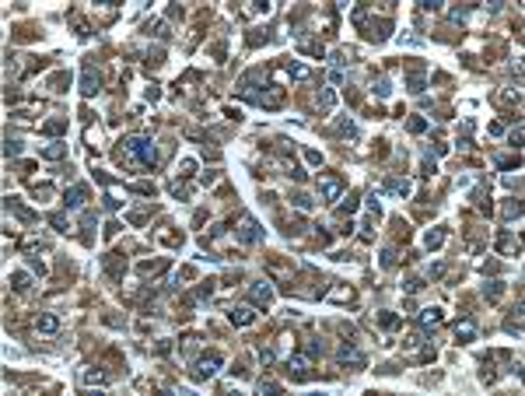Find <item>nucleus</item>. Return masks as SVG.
Here are the masks:
<instances>
[{
  "mask_svg": "<svg viewBox=\"0 0 525 396\" xmlns=\"http://www.w3.org/2000/svg\"><path fill=\"white\" fill-rule=\"evenodd\" d=\"M305 158L312 161V165H322V155H319V151H305Z\"/></svg>",
  "mask_w": 525,
  "mask_h": 396,
  "instance_id": "45",
  "label": "nucleus"
},
{
  "mask_svg": "<svg viewBox=\"0 0 525 396\" xmlns=\"http://www.w3.org/2000/svg\"><path fill=\"white\" fill-rule=\"evenodd\" d=\"M497 165H501V168H511V165H518V155H515V158H501Z\"/></svg>",
  "mask_w": 525,
  "mask_h": 396,
  "instance_id": "47",
  "label": "nucleus"
},
{
  "mask_svg": "<svg viewBox=\"0 0 525 396\" xmlns=\"http://www.w3.org/2000/svg\"><path fill=\"white\" fill-rule=\"evenodd\" d=\"M497 245H501V252H518V238H511L508 232L501 235V242H497Z\"/></svg>",
  "mask_w": 525,
  "mask_h": 396,
  "instance_id": "26",
  "label": "nucleus"
},
{
  "mask_svg": "<svg viewBox=\"0 0 525 396\" xmlns=\"http://www.w3.org/2000/svg\"><path fill=\"white\" fill-rule=\"evenodd\" d=\"M375 95H378V98H389V95H392V81H389V78H378L375 81Z\"/></svg>",
  "mask_w": 525,
  "mask_h": 396,
  "instance_id": "24",
  "label": "nucleus"
},
{
  "mask_svg": "<svg viewBox=\"0 0 525 396\" xmlns=\"http://www.w3.org/2000/svg\"><path fill=\"white\" fill-rule=\"evenodd\" d=\"M301 49L308 56H322V42H312V39H301Z\"/></svg>",
  "mask_w": 525,
  "mask_h": 396,
  "instance_id": "27",
  "label": "nucleus"
},
{
  "mask_svg": "<svg viewBox=\"0 0 525 396\" xmlns=\"http://www.w3.org/2000/svg\"><path fill=\"white\" fill-rule=\"evenodd\" d=\"M424 130H427V119L413 116V119H410V134H424Z\"/></svg>",
  "mask_w": 525,
  "mask_h": 396,
  "instance_id": "32",
  "label": "nucleus"
},
{
  "mask_svg": "<svg viewBox=\"0 0 525 396\" xmlns=\"http://www.w3.org/2000/svg\"><path fill=\"white\" fill-rule=\"evenodd\" d=\"M441 322H445L441 309H424V312H420V326H424V329H434V326H441Z\"/></svg>",
  "mask_w": 525,
  "mask_h": 396,
  "instance_id": "16",
  "label": "nucleus"
},
{
  "mask_svg": "<svg viewBox=\"0 0 525 396\" xmlns=\"http://www.w3.org/2000/svg\"><path fill=\"white\" fill-rule=\"evenodd\" d=\"M319 196L322 200H340L343 196V179L340 175H319Z\"/></svg>",
  "mask_w": 525,
  "mask_h": 396,
  "instance_id": "5",
  "label": "nucleus"
},
{
  "mask_svg": "<svg viewBox=\"0 0 525 396\" xmlns=\"http://www.w3.org/2000/svg\"><path fill=\"white\" fill-rule=\"evenodd\" d=\"M228 319H231L235 326H249V322L256 319V312H252L249 305H235V309H228Z\"/></svg>",
  "mask_w": 525,
  "mask_h": 396,
  "instance_id": "12",
  "label": "nucleus"
},
{
  "mask_svg": "<svg viewBox=\"0 0 525 396\" xmlns=\"http://www.w3.org/2000/svg\"><path fill=\"white\" fill-rule=\"evenodd\" d=\"M63 130H67L63 119H46V123H42V134H49V137H60Z\"/></svg>",
  "mask_w": 525,
  "mask_h": 396,
  "instance_id": "20",
  "label": "nucleus"
},
{
  "mask_svg": "<svg viewBox=\"0 0 525 396\" xmlns=\"http://www.w3.org/2000/svg\"><path fill=\"white\" fill-rule=\"evenodd\" d=\"M7 211H14V214H18V218H21L25 225H32V221H35V214H32V211H25V207H21L18 200H7Z\"/></svg>",
  "mask_w": 525,
  "mask_h": 396,
  "instance_id": "21",
  "label": "nucleus"
},
{
  "mask_svg": "<svg viewBox=\"0 0 525 396\" xmlns=\"http://www.w3.org/2000/svg\"><path fill=\"white\" fill-rule=\"evenodd\" d=\"M39 155H42L46 161H60L63 155H67V144H63V141H49V144H46Z\"/></svg>",
  "mask_w": 525,
  "mask_h": 396,
  "instance_id": "14",
  "label": "nucleus"
},
{
  "mask_svg": "<svg viewBox=\"0 0 525 396\" xmlns=\"http://www.w3.org/2000/svg\"><path fill=\"white\" fill-rule=\"evenodd\" d=\"M210 291H214V281H207V284H200V298H207Z\"/></svg>",
  "mask_w": 525,
  "mask_h": 396,
  "instance_id": "46",
  "label": "nucleus"
},
{
  "mask_svg": "<svg viewBox=\"0 0 525 396\" xmlns=\"http://www.w3.org/2000/svg\"><path fill=\"white\" fill-rule=\"evenodd\" d=\"M427 274H431V277H441V274H445V263H434V267H427Z\"/></svg>",
  "mask_w": 525,
  "mask_h": 396,
  "instance_id": "42",
  "label": "nucleus"
},
{
  "mask_svg": "<svg viewBox=\"0 0 525 396\" xmlns=\"http://www.w3.org/2000/svg\"><path fill=\"white\" fill-rule=\"evenodd\" d=\"M221 365H224V358L217 354V351H210V354H203L200 361H196V368H193V375L203 382V379H214L217 372H221Z\"/></svg>",
  "mask_w": 525,
  "mask_h": 396,
  "instance_id": "3",
  "label": "nucleus"
},
{
  "mask_svg": "<svg viewBox=\"0 0 525 396\" xmlns=\"http://www.w3.org/2000/svg\"><path fill=\"white\" fill-rule=\"evenodd\" d=\"M508 141H511V144H515V148H518V144H522V123H515V130H511V134H508Z\"/></svg>",
  "mask_w": 525,
  "mask_h": 396,
  "instance_id": "37",
  "label": "nucleus"
},
{
  "mask_svg": "<svg viewBox=\"0 0 525 396\" xmlns=\"http://www.w3.org/2000/svg\"><path fill=\"white\" fill-rule=\"evenodd\" d=\"M35 329H39V333H60V316L42 312V316L35 319Z\"/></svg>",
  "mask_w": 525,
  "mask_h": 396,
  "instance_id": "13",
  "label": "nucleus"
},
{
  "mask_svg": "<svg viewBox=\"0 0 525 396\" xmlns=\"http://www.w3.org/2000/svg\"><path fill=\"white\" fill-rule=\"evenodd\" d=\"M378 322H382L385 329H396V326H399V316H392V312H382V316H378Z\"/></svg>",
  "mask_w": 525,
  "mask_h": 396,
  "instance_id": "30",
  "label": "nucleus"
},
{
  "mask_svg": "<svg viewBox=\"0 0 525 396\" xmlns=\"http://www.w3.org/2000/svg\"><path fill=\"white\" fill-rule=\"evenodd\" d=\"M249 302H252V305H263V309H266V305L273 302V288H270L266 281H252V284H249Z\"/></svg>",
  "mask_w": 525,
  "mask_h": 396,
  "instance_id": "7",
  "label": "nucleus"
},
{
  "mask_svg": "<svg viewBox=\"0 0 525 396\" xmlns=\"http://www.w3.org/2000/svg\"><path fill=\"white\" fill-rule=\"evenodd\" d=\"M172 196H182V200H186V196H189V186H186V182H172Z\"/></svg>",
  "mask_w": 525,
  "mask_h": 396,
  "instance_id": "34",
  "label": "nucleus"
},
{
  "mask_svg": "<svg viewBox=\"0 0 525 396\" xmlns=\"http://www.w3.org/2000/svg\"><path fill=\"white\" fill-rule=\"evenodd\" d=\"M259 361H263V365H273V351H263V347H259Z\"/></svg>",
  "mask_w": 525,
  "mask_h": 396,
  "instance_id": "44",
  "label": "nucleus"
},
{
  "mask_svg": "<svg viewBox=\"0 0 525 396\" xmlns=\"http://www.w3.org/2000/svg\"><path fill=\"white\" fill-rule=\"evenodd\" d=\"M340 130H343V134H347V137H357V126H354V123H350V119H340Z\"/></svg>",
  "mask_w": 525,
  "mask_h": 396,
  "instance_id": "36",
  "label": "nucleus"
},
{
  "mask_svg": "<svg viewBox=\"0 0 525 396\" xmlns=\"http://www.w3.org/2000/svg\"><path fill=\"white\" fill-rule=\"evenodd\" d=\"M291 200H294V207H298V211H312V200H308L305 193H298V196H291Z\"/></svg>",
  "mask_w": 525,
  "mask_h": 396,
  "instance_id": "33",
  "label": "nucleus"
},
{
  "mask_svg": "<svg viewBox=\"0 0 525 396\" xmlns=\"http://www.w3.org/2000/svg\"><path fill=\"white\" fill-rule=\"evenodd\" d=\"M406 88H410L413 95H420V91H424V74H420V71H417V74H410V78H406Z\"/></svg>",
  "mask_w": 525,
  "mask_h": 396,
  "instance_id": "23",
  "label": "nucleus"
},
{
  "mask_svg": "<svg viewBox=\"0 0 525 396\" xmlns=\"http://www.w3.org/2000/svg\"><path fill=\"white\" fill-rule=\"evenodd\" d=\"M504 326H508V333H522V309H518V312H515L511 319H508Z\"/></svg>",
  "mask_w": 525,
  "mask_h": 396,
  "instance_id": "29",
  "label": "nucleus"
},
{
  "mask_svg": "<svg viewBox=\"0 0 525 396\" xmlns=\"http://www.w3.org/2000/svg\"><path fill=\"white\" fill-rule=\"evenodd\" d=\"M147 32H154L158 39H168V32H165V25H161V21H151V25H147Z\"/></svg>",
  "mask_w": 525,
  "mask_h": 396,
  "instance_id": "35",
  "label": "nucleus"
},
{
  "mask_svg": "<svg viewBox=\"0 0 525 396\" xmlns=\"http://www.w3.org/2000/svg\"><path fill=\"white\" fill-rule=\"evenodd\" d=\"M63 200H67V207H84V200H88V186H84V182H70L67 193H63Z\"/></svg>",
  "mask_w": 525,
  "mask_h": 396,
  "instance_id": "10",
  "label": "nucleus"
},
{
  "mask_svg": "<svg viewBox=\"0 0 525 396\" xmlns=\"http://www.w3.org/2000/svg\"><path fill=\"white\" fill-rule=\"evenodd\" d=\"M441 242H445V232H441V228H434V232L424 235V245H427V249H438Z\"/></svg>",
  "mask_w": 525,
  "mask_h": 396,
  "instance_id": "22",
  "label": "nucleus"
},
{
  "mask_svg": "<svg viewBox=\"0 0 525 396\" xmlns=\"http://www.w3.org/2000/svg\"><path fill=\"white\" fill-rule=\"evenodd\" d=\"M98 91H102V78H98L91 67H84V71H81V95L91 98V95H98Z\"/></svg>",
  "mask_w": 525,
  "mask_h": 396,
  "instance_id": "9",
  "label": "nucleus"
},
{
  "mask_svg": "<svg viewBox=\"0 0 525 396\" xmlns=\"http://www.w3.org/2000/svg\"><path fill=\"white\" fill-rule=\"evenodd\" d=\"M287 372H291V379H298V382H305L308 375H312V354H287Z\"/></svg>",
  "mask_w": 525,
  "mask_h": 396,
  "instance_id": "4",
  "label": "nucleus"
},
{
  "mask_svg": "<svg viewBox=\"0 0 525 396\" xmlns=\"http://www.w3.org/2000/svg\"><path fill=\"white\" fill-rule=\"evenodd\" d=\"M504 214H508V218H518V214H522V204H508Z\"/></svg>",
  "mask_w": 525,
  "mask_h": 396,
  "instance_id": "41",
  "label": "nucleus"
},
{
  "mask_svg": "<svg viewBox=\"0 0 525 396\" xmlns=\"http://www.w3.org/2000/svg\"><path fill=\"white\" fill-rule=\"evenodd\" d=\"M287 74L294 81H308V67L305 63H287Z\"/></svg>",
  "mask_w": 525,
  "mask_h": 396,
  "instance_id": "25",
  "label": "nucleus"
},
{
  "mask_svg": "<svg viewBox=\"0 0 525 396\" xmlns=\"http://www.w3.org/2000/svg\"><path fill=\"white\" fill-rule=\"evenodd\" d=\"M4 155H7V158H18V155H21V148H18L14 141H7V144H4Z\"/></svg>",
  "mask_w": 525,
  "mask_h": 396,
  "instance_id": "38",
  "label": "nucleus"
},
{
  "mask_svg": "<svg viewBox=\"0 0 525 396\" xmlns=\"http://www.w3.org/2000/svg\"><path fill=\"white\" fill-rule=\"evenodd\" d=\"M81 382H84V386H105V382H109V375H105V372H98V368H84V372H81Z\"/></svg>",
  "mask_w": 525,
  "mask_h": 396,
  "instance_id": "15",
  "label": "nucleus"
},
{
  "mask_svg": "<svg viewBox=\"0 0 525 396\" xmlns=\"http://www.w3.org/2000/svg\"><path fill=\"white\" fill-rule=\"evenodd\" d=\"M396 263V249H382V267H392Z\"/></svg>",
  "mask_w": 525,
  "mask_h": 396,
  "instance_id": "39",
  "label": "nucleus"
},
{
  "mask_svg": "<svg viewBox=\"0 0 525 396\" xmlns=\"http://www.w3.org/2000/svg\"><path fill=\"white\" fill-rule=\"evenodd\" d=\"M420 288H424V281H417V277H413V281H406V291H410V295H413V291H420Z\"/></svg>",
  "mask_w": 525,
  "mask_h": 396,
  "instance_id": "43",
  "label": "nucleus"
},
{
  "mask_svg": "<svg viewBox=\"0 0 525 396\" xmlns=\"http://www.w3.org/2000/svg\"><path fill=\"white\" fill-rule=\"evenodd\" d=\"M123 151L133 155L144 168H158V148H154L151 137H126V141H123Z\"/></svg>",
  "mask_w": 525,
  "mask_h": 396,
  "instance_id": "1",
  "label": "nucleus"
},
{
  "mask_svg": "<svg viewBox=\"0 0 525 396\" xmlns=\"http://www.w3.org/2000/svg\"><path fill=\"white\" fill-rule=\"evenodd\" d=\"M284 102V88H277V84H266L263 88V98H259V105L263 109H277Z\"/></svg>",
  "mask_w": 525,
  "mask_h": 396,
  "instance_id": "11",
  "label": "nucleus"
},
{
  "mask_svg": "<svg viewBox=\"0 0 525 396\" xmlns=\"http://www.w3.org/2000/svg\"><path fill=\"white\" fill-rule=\"evenodd\" d=\"M259 393H280V382H259Z\"/></svg>",
  "mask_w": 525,
  "mask_h": 396,
  "instance_id": "40",
  "label": "nucleus"
},
{
  "mask_svg": "<svg viewBox=\"0 0 525 396\" xmlns=\"http://www.w3.org/2000/svg\"><path fill=\"white\" fill-rule=\"evenodd\" d=\"M49 221H53V225H56V232H70V228H74V225H70V221H67V218H63V214H53V218H49Z\"/></svg>",
  "mask_w": 525,
  "mask_h": 396,
  "instance_id": "31",
  "label": "nucleus"
},
{
  "mask_svg": "<svg viewBox=\"0 0 525 396\" xmlns=\"http://www.w3.org/2000/svg\"><path fill=\"white\" fill-rule=\"evenodd\" d=\"M235 238H238L242 245H256V242H263V228L256 225V218H252V214H238Z\"/></svg>",
  "mask_w": 525,
  "mask_h": 396,
  "instance_id": "2",
  "label": "nucleus"
},
{
  "mask_svg": "<svg viewBox=\"0 0 525 396\" xmlns=\"http://www.w3.org/2000/svg\"><path fill=\"white\" fill-rule=\"evenodd\" d=\"M476 333H480V326H476V319L473 316H462L459 322H455V340H459V344H473Z\"/></svg>",
  "mask_w": 525,
  "mask_h": 396,
  "instance_id": "8",
  "label": "nucleus"
},
{
  "mask_svg": "<svg viewBox=\"0 0 525 396\" xmlns=\"http://www.w3.org/2000/svg\"><path fill=\"white\" fill-rule=\"evenodd\" d=\"M382 189L392 193V196H410V182H406V179H389Z\"/></svg>",
  "mask_w": 525,
  "mask_h": 396,
  "instance_id": "17",
  "label": "nucleus"
},
{
  "mask_svg": "<svg viewBox=\"0 0 525 396\" xmlns=\"http://www.w3.org/2000/svg\"><path fill=\"white\" fill-rule=\"evenodd\" d=\"M501 295H504V281H487V284H483V298H487V302H497Z\"/></svg>",
  "mask_w": 525,
  "mask_h": 396,
  "instance_id": "18",
  "label": "nucleus"
},
{
  "mask_svg": "<svg viewBox=\"0 0 525 396\" xmlns=\"http://www.w3.org/2000/svg\"><path fill=\"white\" fill-rule=\"evenodd\" d=\"M336 361L340 365H347V368H364L368 365V358L354 347V344H340V351H336Z\"/></svg>",
  "mask_w": 525,
  "mask_h": 396,
  "instance_id": "6",
  "label": "nucleus"
},
{
  "mask_svg": "<svg viewBox=\"0 0 525 396\" xmlns=\"http://www.w3.org/2000/svg\"><path fill=\"white\" fill-rule=\"evenodd\" d=\"M11 288H14V291H28V288H32V277H28L25 270H14V274H11Z\"/></svg>",
  "mask_w": 525,
  "mask_h": 396,
  "instance_id": "19",
  "label": "nucleus"
},
{
  "mask_svg": "<svg viewBox=\"0 0 525 396\" xmlns=\"http://www.w3.org/2000/svg\"><path fill=\"white\" fill-rule=\"evenodd\" d=\"M333 102H336V95H333V91L326 88V91L319 95V109H322V112H329V109H333Z\"/></svg>",
  "mask_w": 525,
  "mask_h": 396,
  "instance_id": "28",
  "label": "nucleus"
}]
</instances>
